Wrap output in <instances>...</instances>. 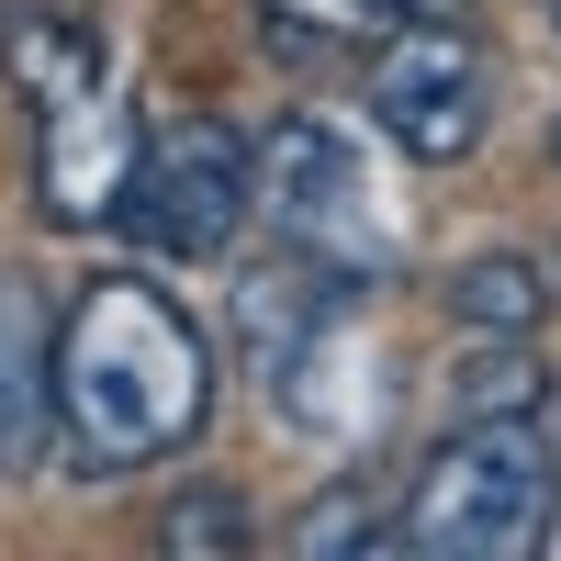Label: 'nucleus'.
Here are the masks:
<instances>
[{
  "label": "nucleus",
  "instance_id": "39448f33",
  "mask_svg": "<svg viewBox=\"0 0 561 561\" xmlns=\"http://www.w3.org/2000/svg\"><path fill=\"white\" fill-rule=\"evenodd\" d=\"M248 214H259V158L237 147V124H169L124 180V225L158 259H225Z\"/></svg>",
  "mask_w": 561,
  "mask_h": 561
},
{
  "label": "nucleus",
  "instance_id": "423d86ee",
  "mask_svg": "<svg viewBox=\"0 0 561 561\" xmlns=\"http://www.w3.org/2000/svg\"><path fill=\"white\" fill-rule=\"evenodd\" d=\"M370 124H382L404 158H427V169L472 158L483 124H494L483 45L460 34V23H393L382 45H370Z\"/></svg>",
  "mask_w": 561,
  "mask_h": 561
},
{
  "label": "nucleus",
  "instance_id": "1a4fd4ad",
  "mask_svg": "<svg viewBox=\"0 0 561 561\" xmlns=\"http://www.w3.org/2000/svg\"><path fill=\"white\" fill-rule=\"evenodd\" d=\"M460 415H539V359L517 348V337H494V359H472L460 370V393H449Z\"/></svg>",
  "mask_w": 561,
  "mask_h": 561
},
{
  "label": "nucleus",
  "instance_id": "9d476101",
  "mask_svg": "<svg viewBox=\"0 0 561 561\" xmlns=\"http://www.w3.org/2000/svg\"><path fill=\"white\" fill-rule=\"evenodd\" d=\"M158 550H180V561H192V550H248V517H237V505H225V494H180L169 505V517H158Z\"/></svg>",
  "mask_w": 561,
  "mask_h": 561
},
{
  "label": "nucleus",
  "instance_id": "7ed1b4c3",
  "mask_svg": "<svg viewBox=\"0 0 561 561\" xmlns=\"http://www.w3.org/2000/svg\"><path fill=\"white\" fill-rule=\"evenodd\" d=\"M550 505H561V460L528 415H460L449 449L415 472L404 494V550L427 561H517L550 539Z\"/></svg>",
  "mask_w": 561,
  "mask_h": 561
},
{
  "label": "nucleus",
  "instance_id": "f8f14e48",
  "mask_svg": "<svg viewBox=\"0 0 561 561\" xmlns=\"http://www.w3.org/2000/svg\"><path fill=\"white\" fill-rule=\"evenodd\" d=\"M550 147H561V124H550Z\"/></svg>",
  "mask_w": 561,
  "mask_h": 561
},
{
  "label": "nucleus",
  "instance_id": "20e7f679",
  "mask_svg": "<svg viewBox=\"0 0 561 561\" xmlns=\"http://www.w3.org/2000/svg\"><path fill=\"white\" fill-rule=\"evenodd\" d=\"M382 192H370V158L348 147L337 124H270V147H259V214L280 225V248L293 259H325V270H382V214H370Z\"/></svg>",
  "mask_w": 561,
  "mask_h": 561
},
{
  "label": "nucleus",
  "instance_id": "f257e3e1",
  "mask_svg": "<svg viewBox=\"0 0 561 561\" xmlns=\"http://www.w3.org/2000/svg\"><path fill=\"white\" fill-rule=\"evenodd\" d=\"M214 415V337L158 280L102 270L57 325V438L90 472H147Z\"/></svg>",
  "mask_w": 561,
  "mask_h": 561
},
{
  "label": "nucleus",
  "instance_id": "9b49d317",
  "mask_svg": "<svg viewBox=\"0 0 561 561\" xmlns=\"http://www.w3.org/2000/svg\"><path fill=\"white\" fill-rule=\"evenodd\" d=\"M370 539H404V517H382V505H359V494H325L293 528V550H370Z\"/></svg>",
  "mask_w": 561,
  "mask_h": 561
},
{
  "label": "nucleus",
  "instance_id": "f03ea898",
  "mask_svg": "<svg viewBox=\"0 0 561 561\" xmlns=\"http://www.w3.org/2000/svg\"><path fill=\"white\" fill-rule=\"evenodd\" d=\"M0 57H12V79L34 90V203L57 225L124 214V180L147 158V135H135L102 45L68 34L57 12H0Z\"/></svg>",
  "mask_w": 561,
  "mask_h": 561
},
{
  "label": "nucleus",
  "instance_id": "0eeeda50",
  "mask_svg": "<svg viewBox=\"0 0 561 561\" xmlns=\"http://www.w3.org/2000/svg\"><path fill=\"white\" fill-rule=\"evenodd\" d=\"M45 427H57V337L23 304V280H0V472H23Z\"/></svg>",
  "mask_w": 561,
  "mask_h": 561
},
{
  "label": "nucleus",
  "instance_id": "6e6552de",
  "mask_svg": "<svg viewBox=\"0 0 561 561\" xmlns=\"http://www.w3.org/2000/svg\"><path fill=\"white\" fill-rule=\"evenodd\" d=\"M539 314H550L539 259H460L449 270V325H472V337H528Z\"/></svg>",
  "mask_w": 561,
  "mask_h": 561
},
{
  "label": "nucleus",
  "instance_id": "ddd939ff",
  "mask_svg": "<svg viewBox=\"0 0 561 561\" xmlns=\"http://www.w3.org/2000/svg\"><path fill=\"white\" fill-rule=\"evenodd\" d=\"M550 23H561V0H550Z\"/></svg>",
  "mask_w": 561,
  "mask_h": 561
}]
</instances>
